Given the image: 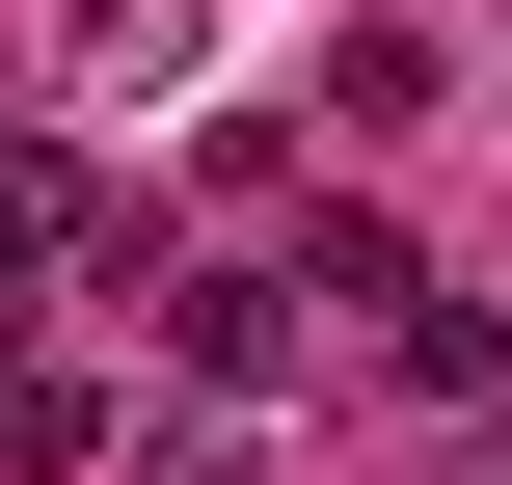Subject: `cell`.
<instances>
[{
	"label": "cell",
	"mask_w": 512,
	"mask_h": 485,
	"mask_svg": "<svg viewBox=\"0 0 512 485\" xmlns=\"http://www.w3.org/2000/svg\"><path fill=\"white\" fill-rule=\"evenodd\" d=\"M378 378H405V405H486V378H512V324L459 297V270H405V297H378Z\"/></svg>",
	"instance_id": "3957f363"
},
{
	"label": "cell",
	"mask_w": 512,
	"mask_h": 485,
	"mask_svg": "<svg viewBox=\"0 0 512 485\" xmlns=\"http://www.w3.org/2000/svg\"><path fill=\"white\" fill-rule=\"evenodd\" d=\"M324 108H351V135H405V108H459V27H405V0H378V27H324Z\"/></svg>",
	"instance_id": "277c9868"
},
{
	"label": "cell",
	"mask_w": 512,
	"mask_h": 485,
	"mask_svg": "<svg viewBox=\"0 0 512 485\" xmlns=\"http://www.w3.org/2000/svg\"><path fill=\"white\" fill-rule=\"evenodd\" d=\"M135 297H162V378H189V405H270V378L324 351V324H297L270 270H135Z\"/></svg>",
	"instance_id": "6da1fadb"
},
{
	"label": "cell",
	"mask_w": 512,
	"mask_h": 485,
	"mask_svg": "<svg viewBox=\"0 0 512 485\" xmlns=\"http://www.w3.org/2000/svg\"><path fill=\"white\" fill-rule=\"evenodd\" d=\"M27 81H81V108H162V81H189V0H27Z\"/></svg>",
	"instance_id": "7a4b0ae2"
},
{
	"label": "cell",
	"mask_w": 512,
	"mask_h": 485,
	"mask_svg": "<svg viewBox=\"0 0 512 485\" xmlns=\"http://www.w3.org/2000/svg\"><path fill=\"white\" fill-rule=\"evenodd\" d=\"M0 459H27V485H81V459H108V378H0Z\"/></svg>",
	"instance_id": "5b68a950"
},
{
	"label": "cell",
	"mask_w": 512,
	"mask_h": 485,
	"mask_svg": "<svg viewBox=\"0 0 512 485\" xmlns=\"http://www.w3.org/2000/svg\"><path fill=\"white\" fill-rule=\"evenodd\" d=\"M486 485H512V459H486Z\"/></svg>",
	"instance_id": "8992f818"
}]
</instances>
